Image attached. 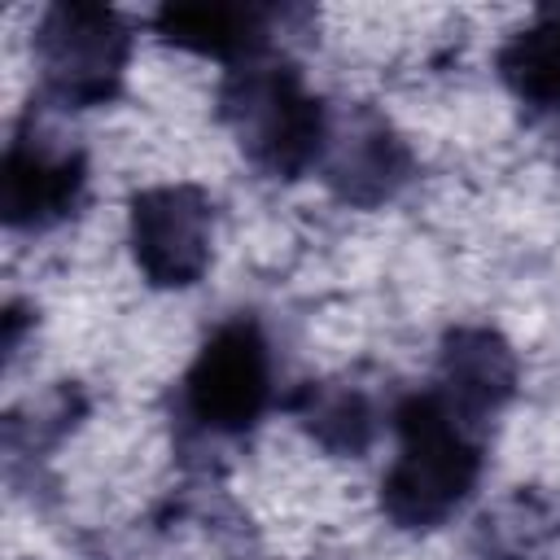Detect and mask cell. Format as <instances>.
I'll use <instances>...</instances> for the list:
<instances>
[{
	"label": "cell",
	"mask_w": 560,
	"mask_h": 560,
	"mask_svg": "<svg viewBox=\"0 0 560 560\" xmlns=\"http://www.w3.org/2000/svg\"><path fill=\"white\" fill-rule=\"evenodd\" d=\"M394 429L398 459L381 481V508L402 529H433L472 494L481 472V433L459 420L438 389L402 398Z\"/></svg>",
	"instance_id": "cell-1"
},
{
	"label": "cell",
	"mask_w": 560,
	"mask_h": 560,
	"mask_svg": "<svg viewBox=\"0 0 560 560\" xmlns=\"http://www.w3.org/2000/svg\"><path fill=\"white\" fill-rule=\"evenodd\" d=\"M219 114L241 140L245 158L276 179H293L306 166H315L328 140L324 105L306 92L293 66L267 52L228 70Z\"/></svg>",
	"instance_id": "cell-2"
},
{
	"label": "cell",
	"mask_w": 560,
	"mask_h": 560,
	"mask_svg": "<svg viewBox=\"0 0 560 560\" xmlns=\"http://www.w3.org/2000/svg\"><path fill=\"white\" fill-rule=\"evenodd\" d=\"M131 35L105 4L61 0L35 26V61L57 105L88 109L105 105L122 88Z\"/></svg>",
	"instance_id": "cell-3"
},
{
	"label": "cell",
	"mask_w": 560,
	"mask_h": 560,
	"mask_svg": "<svg viewBox=\"0 0 560 560\" xmlns=\"http://www.w3.org/2000/svg\"><path fill=\"white\" fill-rule=\"evenodd\" d=\"M188 411L219 433L249 429L271 398L267 341L254 319L223 324L188 368Z\"/></svg>",
	"instance_id": "cell-4"
},
{
	"label": "cell",
	"mask_w": 560,
	"mask_h": 560,
	"mask_svg": "<svg viewBox=\"0 0 560 560\" xmlns=\"http://www.w3.org/2000/svg\"><path fill=\"white\" fill-rule=\"evenodd\" d=\"M210 197L192 184L144 188L131 201V249L140 271L158 289H184L201 280L210 262Z\"/></svg>",
	"instance_id": "cell-5"
},
{
	"label": "cell",
	"mask_w": 560,
	"mask_h": 560,
	"mask_svg": "<svg viewBox=\"0 0 560 560\" xmlns=\"http://www.w3.org/2000/svg\"><path fill=\"white\" fill-rule=\"evenodd\" d=\"M83 197V153L44 131H18L0 162V219L22 232L61 223Z\"/></svg>",
	"instance_id": "cell-6"
},
{
	"label": "cell",
	"mask_w": 560,
	"mask_h": 560,
	"mask_svg": "<svg viewBox=\"0 0 560 560\" xmlns=\"http://www.w3.org/2000/svg\"><path fill=\"white\" fill-rule=\"evenodd\" d=\"M319 171L337 197H346L354 206H376L402 188L411 158L385 118L354 109L341 122H328Z\"/></svg>",
	"instance_id": "cell-7"
},
{
	"label": "cell",
	"mask_w": 560,
	"mask_h": 560,
	"mask_svg": "<svg viewBox=\"0 0 560 560\" xmlns=\"http://www.w3.org/2000/svg\"><path fill=\"white\" fill-rule=\"evenodd\" d=\"M516 389V354L490 328H455L442 346V376L438 394L446 407L468 420L477 433Z\"/></svg>",
	"instance_id": "cell-8"
},
{
	"label": "cell",
	"mask_w": 560,
	"mask_h": 560,
	"mask_svg": "<svg viewBox=\"0 0 560 560\" xmlns=\"http://www.w3.org/2000/svg\"><path fill=\"white\" fill-rule=\"evenodd\" d=\"M158 35L175 48L219 57V61H249L267 52V13L254 4H162L158 9Z\"/></svg>",
	"instance_id": "cell-9"
},
{
	"label": "cell",
	"mask_w": 560,
	"mask_h": 560,
	"mask_svg": "<svg viewBox=\"0 0 560 560\" xmlns=\"http://www.w3.org/2000/svg\"><path fill=\"white\" fill-rule=\"evenodd\" d=\"M508 88L542 109H560V9H547L534 26L508 39L499 52Z\"/></svg>",
	"instance_id": "cell-10"
},
{
	"label": "cell",
	"mask_w": 560,
	"mask_h": 560,
	"mask_svg": "<svg viewBox=\"0 0 560 560\" xmlns=\"http://www.w3.org/2000/svg\"><path fill=\"white\" fill-rule=\"evenodd\" d=\"M302 424L328 451H363L372 438V411L354 389H306L302 394Z\"/></svg>",
	"instance_id": "cell-11"
}]
</instances>
